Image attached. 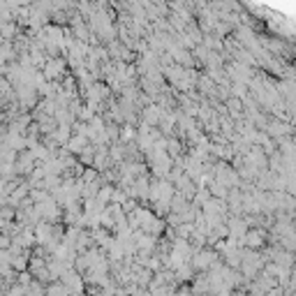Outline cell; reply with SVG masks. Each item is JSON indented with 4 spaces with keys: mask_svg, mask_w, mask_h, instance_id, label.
<instances>
[{
    "mask_svg": "<svg viewBox=\"0 0 296 296\" xmlns=\"http://www.w3.org/2000/svg\"><path fill=\"white\" fill-rule=\"evenodd\" d=\"M213 262H218V255L213 250H197L194 253V262H192V269L197 271H209L213 266Z\"/></svg>",
    "mask_w": 296,
    "mask_h": 296,
    "instance_id": "obj_1",
    "label": "cell"
},
{
    "mask_svg": "<svg viewBox=\"0 0 296 296\" xmlns=\"http://www.w3.org/2000/svg\"><path fill=\"white\" fill-rule=\"evenodd\" d=\"M63 285H65L67 294L72 296H79L83 291V282H81V275L74 273V271H67L65 275H63Z\"/></svg>",
    "mask_w": 296,
    "mask_h": 296,
    "instance_id": "obj_2",
    "label": "cell"
},
{
    "mask_svg": "<svg viewBox=\"0 0 296 296\" xmlns=\"http://www.w3.org/2000/svg\"><path fill=\"white\" fill-rule=\"evenodd\" d=\"M264 231H259V229H250V231H245L243 234V238H241V245H248L250 250H259V248L264 245Z\"/></svg>",
    "mask_w": 296,
    "mask_h": 296,
    "instance_id": "obj_3",
    "label": "cell"
},
{
    "mask_svg": "<svg viewBox=\"0 0 296 296\" xmlns=\"http://www.w3.org/2000/svg\"><path fill=\"white\" fill-rule=\"evenodd\" d=\"M46 79H58L63 77V61L58 58H49V61L44 63V72H42Z\"/></svg>",
    "mask_w": 296,
    "mask_h": 296,
    "instance_id": "obj_4",
    "label": "cell"
},
{
    "mask_svg": "<svg viewBox=\"0 0 296 296\" xmlns=\"http://www.w3.org/2000/svg\"><path fill=\"white\" fill-rule=\"evenodd\" d=\"M160 118H162V111L158 109V107H146V109H143V121L146 123H151V125H153V123H158Z\"/></svg>",
    "mask_w": 296,
    "mask_h": 296,
    "instance_id": "obj_5",
    "label": "cell"
},
{
    "mask_svg": "<svg viewBox=\"0 0 296 296\" xmlns=\"http://www.w3.org/2000/svg\"><path fill=\"white\" fill-rule=\"evenodd\" d=\"M151 296H174V287L167 285V287H160V289L151 291Z\"/></svg>",
    "mask_w": 296,
    "mask_h": 296,
    "instance_id": "obj_6",
    "label": "cell"
},
{
    "mask_svg": "<svg viewBox=\"0 0 296 296\" xmlns=\"http://www.w3.org/2000/svg\"><path fill=\"white\" fill-rule=\"evenodd\" d=\"M134 137H137L134 127H132V125H125V127H123V132H121V139H123V141H127V139H134Z\"/></svg>",
    "mask_w": 296,
    "mask_h": 296,
    "instance_id": "obj_7",
    "label": "cell"
},
{
    "mask_svg": "<svg viewBox=\"0 0 296 296\" xmlns=\"http://www.w3.org/2000/svg\"><path fill=\"white\" fill-rule=\"evenodd\" d=\"M174 296H192L190 289H181V291H174Z\"/></svg>",
    "mask_w": 296,
    "mask_h": 296,
    "instance_id": "obj_8",
    "label": "cell"
}]
</instances>
